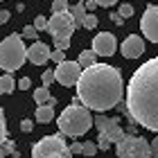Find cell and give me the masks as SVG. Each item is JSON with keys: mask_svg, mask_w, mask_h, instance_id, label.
Instances as JSON below:
<instances>
[{"mask_svg": "<svg viewBox=\"0 0 158 158\" xmlns=\"http://www.w3.org/2000/svg\"><path fill=\"white\" fill-rule=\"evenodd\" d=\"M84 152V142H73L70 145V154H81Z\"/></svg>", "mask_w": 158, "mask_h": 158, "instance_id": "cell-33", "label": "cell"}, {"mask_svg": "<svg viewBox=\"0 0 158 158\" xmlns=\"http://www.w3.org/2000/svg\"><path fill=\"white\" fill-rule=\"evenodd\" d=\"M18 88H23V90H27V88H32V79L30 77H23L18 81Z\"/></svg>", "mask_w": 158, "mask_h": 158, "instance_id": "cell-32", "label": "cell"}, {"mask_svg": "<svg viewBox=\"0 0 158 158\" xmlns=\"http://www.w3.org/2000/svg\"><path fill=\"white\" fill-rule=\"evenodd\" d=\"M77 63H79L84 70H88V68H93V66H97V54L93 52V50H81L79 56H77Z\"/></svg>", "mask_w": 158, "mask_h": 158, "instance_id": "cell-14", "label": "cell"}, {"mask_svg": "<svg viewBox=\"0 0 158 158\" xmlns=\"http://www.w3.org/2000/svg\"><path fill=\"white\" fill-rule=\"evenodd\" d=\"M127 113L149 131H158V56L145 61L129 79Z\"/></svg>", "mask_w": 158, "mask_h": 158, "instance_id": "cell-1", "label": "cell"}, {"mask_svg": "<svg viewBox=\"0 0 158 158\" xmlns=\"http://www.w3.org/2000/svg\"><path fill=\"white\" fill-rule=\"evenodd\" d=\"M95 142H97V149H102V152H109V149H111V140L104 138V135H99Z\"/></svg>", "mask_w": 158, "mask_h": 158, "instance_id": "cell-28", "label": "cell"}, {"mask_svg": "<svg viewBox=\"0 0 158 158\" xmlns=\"http://www.w3.org/2000/svg\"><path fill=\"white\" fill-rule=\"evenodd\" d=\"M32 158H73L70 145H66L63 133L45 135L32 147Z\"/></svg>", "mask_w": 158, "mask_h": 158, "instance_id": "cell-5", "label": "cell"}, {"mask_svg": "<svg viewBox=\"0 0 158 158\" xmlns=\"http://www.w3.org/2000/svg\"><path fill=\"white\" fill-rule=\"evenodd\" d=\"M70 48V39H54V50H66Z\"/></svg>", "mask_w": 158, "mask_h": 158, "instance_id": "cell-29", "label": "cell"}, {"mask_svg": "<svg viewBox=\"0 0 158 158\" xmlns=\"http://www.w3.org/2000/svg\"><path fill=\"white\" fill-rule=\"evenodd\" d=\"M95 7H97V2H95V0H86V9H95Z\"/></svg>", "mask_w": 158, "mask_h": 158, "instance_id": "cell-38", "label": "cell"}, {"mask_svg": "<svg viewBox=\"0 0 158 158\" xmlns=\"http://www.w3.org/2000/svg\"><path fill=\"white\" fill-rule=\"evenodd\" d=\"M54 120V106H36V122L39 124H48V122H52Z\"/></svg>", "mask_w": 158, "mask_h": 158, "instance_id": "cell-16", "label": "cell"}, {"mask_svg": "<svg viewBox=\"0 0 158 158\" xmlns=\"http://www.w3.org/2000/svg\"><path fill=\"white\" fill-rule=\"evenodd\" d=\"M66 11H70L68 0H54L52 2V14H66Z\"/></svg>", "mask_w": 158, "mask_h": 158, "instance_id": "cell-19", "label": "cell"}, {"mask_svg": "<svg viewBox=\"0 0 158 158\" xmlns=\"http://www.w3.org/2000/svg\"><path fill=\"white\" fill-rule=\"evenodd\" d=\"M95 124L90 111L86 106H79L77 102H73L70 106L63 109V113L56 118V127L63 135H70V138H79V135L88 133V129Z\"/></svg>", "mask_w": 158, "mask_h": 158, "instance_id": "cell-3", "label": "cell"}, {"mask_svg": "<svg viewBox=\"0 0 158 158\" xmlns=\"http://www.w3.org/2000/svg\"><path fill=\"white\" fill-rule=\"evenodd\" d=\"M70 14H73V18H75V25L77 27H84V20L86 16H88V9H86V2H77L70 7Z\"/></svg>", "mask_w": 158, "mask_h": 158, "instance_id": "cell-15", "label": "cell"}, {"mask_svg": "<svg viewBox=\"0 0 158 158\" xmlns=\"http://www.w3.org/2000/svg\"><path fill=\"white\" fill-rule=\"evenodd\" d=\"M90 50L97 56H111V54H115V50H118V41L111 32H99V34H95V39H93Z\"/></svg>", "mask_w": 158, "mask_h": 158, "instance_id": "cell-11", "label": "cell"}, {"mask_svg": "<svg viewBox=\"0 0 158 158\" xmlns=\"http://www.w3.org/2000/svg\"><path fill=\"white\" fill-rule=\"evenodd\" d=\"M75 30H77V25H75V18L70 11L52 14L50 25H48V34H52V39H70Z\"/></svg>", "mask_w": 158, "mask_h": 158, "instance_id": "cell-7", "label": "cell"}, {"mask_svg": "<svg viewBox=\"0 0 158 158\" xmlns=\"http://www.w3.org/2000/svg\"><path fill=\"white\" fill-rule=\"evenodd\" d=\"M16 88V81H14L11 75H2L0 77V95H7V93H11Z\"/></svg>", "mask_w": 158, "mask_h": 158, "instance_id": "cell-18", "label": "cell"}, {"mask_svg": "<svg viewBox=\"0 0 158 158\" xmlns=\"http://www.w3.org/2000/svg\"><path fill=\"white\" fill-rule=\"evenodd\" d=\"M111 20H113V23H115V25H122V23H124V18H122V16H120L118 11H115V14H111Z\"/></svg>", "mask_w": 158, "mask_h": 158, "instance_id": "cell-36", "label": "cell"}, {"mask_svg": "<svg viewBox=\"0 0 158 158\" xmlns=\"http://www.w3.org/2000/svg\"><path fill=\"white\" fill-rule=\"evenodd\" d=\"M95 127L99 135H104V138H109L111 142H118L124 138V131H122V122L118 118H109V115H97L95 118Z\"/></svg>", "mask_w": 158, "mask_h": 158, "instance_id": "cell-8", "label": "cell"}, {"mask_svg": "<svg viewBox=\"0 0 158 158\" xmlns=\"http://www.w3.org/2000/svg\"><path fill=\"white\" fill-rule=\"evenodd\" d=\"M84 27H86V30H95V27H97V16H95V14H88V16H86Z\"/></svg>", "mask_w": 158, "mask_h": 158, "instance_id": "cell-27", "label": "cell"}, {"mask_svg": "<svg viewBox=\"0 0 158 158\" xmlns=\"http://www.w3.org/2000/svg\"><path fill=\"white\" fill-rule=\"evenodd\" d=\"M48 25H50V18H45V16H36V18H34V27H36L39 32L48 30Z\"/></svg>", "mask_w": 158, "mask_h": 158, "instance_id": "cell-25", "label": "cell"}, {"mask_svg": "<svg viewBox=\"0 0 158 158\" xmlns=\"http://www.w3.org/2000/svg\"><path fill=\"white\" fill-rule=\"evenodd\" d=\"M41 81H43V86H45V88H50V84H52V81H56L54 70H45V73L41 75Z\"/></svg>", "mask_w": 158, "mask_h": 158, "instance_id": "cell-22", "label": "cell"}, {"mask_svg": "<svg viewBox=\"0 0 158 158\" xmlns=\"http://www.w3.org/2000/svg\"><path fill=\"white\" fill-rule=\"evenodd\" d=\"M34 102H36L39 106H45L52 102V95H50V90L45 88V86H41V88L34 90Z\"/></svg>", "mask_w": 158, "mask_h": 158, "instance_id": "cell-17", "label": "cell"}, {"mask_svg": "<svg viewBox=\"0 0 158 158\" xmlns=\"http://www.w3.org/2000/svg\"><path fill=\"white\" fill-rule=\"evenodd\" d=\"M152 154H154V158H158V138H154V142H152Z\"/></svg>", "mask_w": 158, "mask_h": 158, "instance_id": "cell-37", "label": "cell"}, {"mask_svg": "<svg viewBox=\"0 0 158 158\" xmlns=\"http://www.w3.org/2000/svg\"><path fill=\"white\" fill-rule=\"evenodd\" d=\"M9 154H18L11 140H9V142H5V145H0V158H7Z\"/></svg>", "mask_w": 158, "mask_h": 158, "instance_id": "cell-20", "label": "cell"}, {"mask_svg": "<svg viewBox=\"0 0 158 158\" xmlns=\"http://www.w3.org/2000/svg\"><path fill=\"white\" fill-rule=\"evenodd\" d=\"M7 142V122H5V113L0 109V145Z\"/></svg>", "mask_w": 158, "mask_h": 158, "instance_id": "cell-21", "label": "cell"}, {"mask_svg": "<svg viewBox=\"0 0 158 158\" xmlns=\"http://www.w3.org/2000/svg\"><path fill=\"white\" fill-rule=\"evenodd\" d=\"M140 32L158 45V5H147V9L140 18Z\"/></svg>", "mask_w": 158, "mask_h": 158, "instance_id": "cell-10", "label": "cell"}, {"mask_svg": "<svg viewBox=\"0 0 158 158\" xmlns=\"http://www.w3.org/2000/svg\"><path fill=\"white\" fill-rule=\"evenodd\" d=\"M115 149H118V158H154L152 142L133 133H124V138L115 145Z\"/></svg>", "mask_w": 158, "mask_h": 158, "instance_id": "cell-6", "label": "cell"}, {"mask_svg": "<svg viewBox=\"0 0 158 158\" xmlns=\"http://www.w3.org/2000/svg\"><path fill=\"white\" fill-rule=\"evenodd\" d=\"M23 36L25 39H32L34 43H36V36H39V30L34 25H25V30H23Z\"/></svg>", "mask_w": 158, "mask_h": 158, "instance_id": "cell-24", "label": "cell"}, {"mask_svg": "<svg viewBox=\"0 0 158 158\" xmlns=\"http://www.w3.org/2000/svg\"><path fill=\"white\" fill-rule=\"evenodd\" d=\"M52 61L56 63V66L63 63V61H66V52H63V50H52Z\"/></svg>", "mask_w": 158, "mask_h": 158, "instance_id": "cell-30", "label": "cell"}, {"mask_svg": "<svg viewBox=\"0 0 158 158\" xmlns=\"http://www.w3.org/2000/svg\"><path fill=\"white\" fill-rule=\"evenodd\" d=\"M27 59H30V63H34V66H43V63H48L50 59H52V50H50L45 43H32L30 48H27Z\"/></svg>", "mask_w": 158, "mask_h": 158, "instance_id": "cell-13", "label": "cell"}, {"mask_svg": "<svg viewBox=\"0 0 158 158\" xmlns=\"http://www.w3.org/2000/svg\"><path fill=\"white\" fill-rule=\"evenodd\" d=\"M95 2H97L99 7H113V5L118 2V0H95Z\"/></svg>", "mask_w": 158, "mask_h": 158, "instance_id": "cell-35", "label": "cell"}, {"mask_svg": "<svg viewBox=\"0 0 158 158\" xmlns=\"http://www.w3.org/2000/svg\"><path fill=\"white\" fill-rule=\"evenodd\" d=\"M54 75H56V81L61 86H77L81 75H84V68L77 61H63L54 68Z\"/></svg>", "mask_w": 158, "mask_h": 158, "instance_id": "cell-9", "label": "cell"}, {"mask_svg": "<svg viewBox=\"0 0 158 158\" xmlns=\"http://www.w3.org/2000/svg\"><path fill=\"white\" fill-rule=\"evenodd\" d=\"M32 129H34V122L32 120H23V122H20V131H23V133H30Z\"/></svg>", "mask_w": 158, "mask_h": 158, "instance_id": "cell-31", "label": "cell"}, {"mask_svg": "<svg viewBox=\"0 0 158 158\" xmlns=\"http://www.w3.org/2000/svg\"><path fill=\"white\" fill-rule=\"evenodd\" d=\"M122 95H124V84H122L120 68H113L109 63H97L84 70L77 84V97L88 111H109L120 104Z\"/></svg>", "mask_w": 158, "mask_h": 158, "instance_id": "cell-2", "label": "cell"}, {"mask_svg": "<svg viewBox=\"0 0 158 158\" xmlns=\"http://www.w3.org/2000/svg\"><path fill=\"white\" fill-rule=\"evenodd\" d=\"M84 156H95L97 154V142H84V152H81Z\"/></svg>", "mask_w": 158, "mask_h": 158, "instance_id": "cell-26", "label": "cell"}, {"mask_svg": "<svg viewBox=\"0 0 158 158\" xmlns=\"http://www.w3.org/2000/svg\"><path fill=\"white\" fill-rule=\"evenodd\" d=\"M9 16H11V14L7 11V9H0V25H5L7 20H9Z\"/></svg>", "mask_w": 158, "mask_h": 158, "instance_id": "cell-34", "label": "cell"}, {"mask_svg": "<svg viewBox=\"0 0 158 158\" xmlns=\"http://www.w3.org/2000/svg\"><path fill=\"white\" fill-rule=\"evenodd\" d=\"M120 52H122L124 59H138V56H142V52H145V41L140 36H135V34H131V36H127L122 41Z\"/></svg>", "mask_w": 158, "mask_h": 158, "instance_id": "cell-12", "label": "cell"}, {"mask_svg": "<svg viewBox=\"0 0 158 158\" xmlns=\"http://www.w3.org/2000/svg\"><path fill=\"white\" fill-rule=\"evenodd\" d=\"M27 59V48L23 45V39L18 34H9L7 39L0 41V68L5 75H11L18 70Z\"/></svg>", "mask_w": 158, "mask_h": 158, "instance_id": "cell-4", "label": "cell"}, {"mask_svg": "<svg viewBox=\"0 0 158 158\" xmlns=\"http://www.w3.org/2000/svg\"><path fill=\"white\" fill-rule=\"evenodd\" d=\"M118 14L122 18H129V16H133V7L129 5V2H122L120 7H118Z\"/></svg>", "mask_w": 158, "mask_h": 158, "instance_id": "cell-23", "label": "cell"}]
</instances>
